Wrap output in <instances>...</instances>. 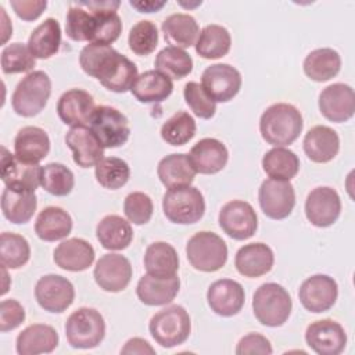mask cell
Returning a JSON list of instances; mask_svg holds the SVG:
<instances>
[{"instance_id":"obj_8","label":"cell","mask_w":355,"mask_h":355,"mask_svg":"<svg viewBox=\"0 0 355 355\" xmlns=\"http://www.w3.org/2000/svg\"><path fill=\"white\" fill-rule=\"evenodd\" d=\"M186 255L194 269L200 272H216L227 261V245L216 233L202 230L189 239Z\"/></svg>"},{"instance_id":"obj_49","label":"cell","mask_w":355,"mask_h":355,"mask_svg":"<svg viewBox=\"0 0 355 355\" xmlns=\"http://www.w3.org/2000/svg\"><path fill=\"white\" fill-rule=\"evenodd\" d=\"M183 97L196 116L209 119L215 115L216 103L205 93L200 83L187 82L183 87Z\"/></svg>"},{"instance_id":"obj_42","label":"cell","mask_w":355,"mask_h":355,"mask_svg":"<svg viewBox=\"0 0 355 355\" xmlns=\"http://www.w3.org/2000/svg\"><path fill=\"white\" fill-rule=\"evenodd\" d=\"M154 67L169 79H182L193 71V58L186 50L168 46L155 55Z\"/></svg>"},{"instance_id":"obj_45","label":"cell","mask_w":355,"mask_h":355,"mask_svg":"<svg viewBox=\"0 0 355 355\" xmlns=\"http://www.w3.org/2000/svg\"><path fill=\"white\" fill-rule=\"evenodd\" d=\"M96 180L105 189L116 190L125 186L130 178V168L126 161L118 157H104L94 166Z\"/></svg>"},{"instance_id":"obj_38","label":"cell","mask_w":355,"mask_h":355,"mask_svg":"<svg viewBox=\"0 0 355 355\" xmlns=\"http://www.w3.org/2000/svg\"><path fill=\"white\" fill-rule=\"evenodd\" d=\"M61 44V28L57 19L46 18L40 25H37L29 39L28 47L35 58L46 60L54 55L60 50Z\"/></svg>"},{"instance_id":"obj_54","label":"cell","mask_w":355,"mask_h":355,"mask_svg":"<svg viewBox=\"0 0 355 355\" xmlns=\"http://www.w3.org/2000/svg\"><path fill=\"white\" fill-rule=\"evenodd\" d=\"M121 354H123V355H135V354H137V355H146V354H155V349L150 345V343L148 341H146L144 338H140V337H133V338H130V340H128L126 343H125V345L122 347V349H121Z\"/></svg>"},{"instance_id":"obj_55","label":"cell","mask_w":355,"mask_h":355,"mask_svg":"<svg viewBox=\"0 0 355 355\" xmlns=\"http://www.w3.org/2000/svg\"><path fill=\"white\" fill-rule=\"evenodd\" d=\"M129 4L136 8L139 12H154V11H158L161 10L166 1L162 0V1H154V0H150V1H129Z\"/></svg>"},{"instance_id":"obj_31","label":"cell","mask_w":355,"mask_h":355,"mask_svg":"<svg viewBox=\"0 0 355 355\" xmlns=\"http://www.w3.org/2000/svg\"><path fill=\"white\" fill-rule=\"evenodd\" d=\"M173 90L172 79L157 69L146 71L135 79L130 92L140 103H161L166 100Z\"/></svg>"},{"instance_id":"obj_12","label":"cell","mask_w":355,"mask_h":355,"mask_svg":"<svg viewBox=\"0 0 355 355\" xmlns=\"http://www.w3.org/2000/svg\"><path fill=\"white\" fill-rule=\"evenodd\" d=\"M35 298L47 312L61 313L69 308L75 300L73 284L61 275H44L35 286Z\"/></svg>"},{"instance_id":"obj_25","label":"cell","mask_w":355,"mask_h":355,"mask_svg":"<svg viewBox=\"0 0 355 355\" xmlns=\"http://www.w3.org/2000/svg\"><path fill=\"white\" fill-rule=\"evenodd\" d=\"M180 288L178 275L172 277H157L148 273L143 275L136 286L137 298L148 306L166 305L175 300Z\"/></svg>"},{"instance_id":"obj_1","label":"cell","mask_w":355,"mask_h":355,"mask_svg":"<svg viewBox=\"0 0 355 355\" xmlns=\"http://www.w3.org/2000/svg\"><path fill=\"white\" fill-rule=\"evenodd\" d=\"M121 6L114 0L75 1L65 18V33L75 42L110 44L122 32V21L116 10Z\"/></svg>"},{"instance_id":"obj_48","label":"cell","mask_w":355,"mask_h":355,"mask_svg":"<svg viewBox=\"0 0 355 355\" xmlns=\"http://www.w3.org/2000/svg\"><path fill=\"white\" fill-rule=\"evenodd\" d=\"M129 49L137 55H148L158 46V29L153 21L143 19L136 22L128 36Z\"/></svg>"},{"instance_id":"obj_51","label":"cell","mask_w":355,"mask_h":355,"mask_svg":"<svg viewBox=\"0 0 355 355\" xmlns=\"http://www.w3.org/2000/svg\"><path fill=\"white\" fill-rule=\"evenodd\" d=\"M25 320V309L17 300H3L0 302V331L6 333L17 329Z\"/></svg>"},{"instance_id":"obj_46","label":"cell","mask_w":355,"mask_h":355,"mask_svg":"<svg viewBox=\"0 0 355 355\" xmlns=\"http://www.w3.org/2000/svg\"><path fill=\"white\" fill-rule=\"evenodd\" d=\"M40 186L53 196H67L75 186V176L69 168L60 162H50L42 168Z\"/></svg>"},{"instance_id":"obj_11","label":"cell","mask_w":355,"mask_h":355,"mask_svg":"<svg viewBox=\"0 0 355 355\" xmlns=\"http://www.w3.org/2000/svg\"><path fill=\"white\" fill-rule=\"evenodd\" d=\"M220 229L234 240H247L252 237L258 227V216L252 205L243 200L226 202L218 216Z\"/></svg>"},{"instance_id":"obj_44","label":"cell","mask_w":355,"mask_h":355,"mask_svg":"<svg viewBox=\"0 0 355 355\" xmlns=\"http://www.w3.org/2000/svg\"><path fill=\"white\" fill-rule=\"evenodd\" d=\"M196 121L186 111H178L161 126V137L171 146H183L196 135Z\"/></svg>"},{"instance_id":"obj_29","label":"cell","mask_w":355,"mask_h":355,"mask_svg":"<svg viewBox=\"0 0 355 355\" xmlns=\"http://www.w3.org/2000/svg\"><path fill=\"white\" fill-rule=\"evenodd\" d=\"M50 151L49 135L39 126L21 128L14 139V154L24 162L39 164Z\"/></svg>"},{"instance_id":"obj_32","label":"cell","mask_w":355,"mask_h":355,"mask_svg":"<svg viewBox=\"0 0 355 355\" xmlns=\"http://www.w3.org/2000/svg\"><path fill=\"white\" fill-rule=\"evenodd\" d=\"M157 173L161 183L169 190V189L190 186L197 172L191 166V162L187 154L173 153L164 157L158 162Z\"/></svg>"},{"instance_id":"obj_27","label":"cell","mask_w":355,"mask_h":355,"mask_svg":"<svg viewBox=\"0 0 355 355\" xmlns=\"http://www.w3.org/2000/svg\"><path fill=\"white\" fill-rule=\"evenodd\" d=\"M275 262L273 251L265 243H250L239 248L234 266L244 277H259L266 275Z\"/></svg>"},{"instance_id":"obj_2","label":"cell","mask_w":355,"mask_h":355,"mask_svg":"<svg viewBox=\"0 0 355 355\" xmlns=\"http://www.w3.org/2000/svg\"><path fill=\"white\" fill-rule=\"evenodd\" d=\"M85 73L96 78L105 89L115 93L130 90L137 78V67L110 44L89 43L79 53Z\"/></svg>"},{"instance_id":"obj_37","label":"cell","mask_w":355,"mask_h":355,"mask_svg":"<svg viewBox=\"0 0 355 355\" xmlns=\"http://www.w3.org/2000/svg\"><path fill=\"white\" fill-rule=\"evenodd\" d=\"M96 237L105 250H125L133 239L130 223L119 215H107L96 226Z\"/></svg>"},{"instance_id":"obj_50","label":"cell","mask_w":355,"mask_h":355,"mask_svg":"<svg viewBox=\"0 0 355 355\" xmlns=\"http://www.w3.org/2000/svg\"><path fill=\"white\" fill-rule=\"evenodd\" d=\"M154 205L150 196L143 191H133L125 197L123 212L129 222L135 225H144L153 216Z\"/></svg>"},{"instance_id":"obj_10","label":"cell","mask_w":355,"mask_h":355,"mask_svg":"<svg viewBox=\"0 0 355 355\" xmlns=\"http://www.w3.org/2000/svg\"><path fill=\"white\" fill-rule=\"evenodd\" d=\"M89 125L104 148L121 147L130 136L128 118L111 105L96 107Z\"/></svg>"},{"instance_id":"obj_24","label":"cell","mask_w":355,"mask_h":355,"mask_svg":"<svg viewBox=\"0 0 355 355\" xmlns=\"http://www.w3.org/2000/svg\"><path fill=\"white\" fill-rule=\"evenodd\" d=\"M65 143L72 150L73 162L80 168L96 166L104 158V147L90 128L75 126L65 135Z\"/></svg>"},{"instance_id":"obj_30","label":"cell","mask_w":355,"mask_h":355,"mask_svg":"<svg viewBox=\"0 0 355 355\" xmlns=\"http://www.w3.org/2000/svg\"><path fill=\"white\" fill-rule=\"evenodd\" d=\"M58 340V333L53 326L35 323L18 334L15 348L19 355L50 354L57 348Z\"/></svg>"},{"instance_id":"obj_28","label":"cell","mask_w":355,"mask_h":355,"mask_svg":"<svg viewBox=\"0 0 355 355\" xmlns=\"http://www.w3.org/2000/svg\"><path fill=\"white\" fill-rule=\"evenodd\" d=\"M302 147L311 161L324 164L338 154L340 137L334 129L324 125H316L306 132Z\"/></svg>"},{"instance_id":"obj_13","label":"cell","mask_w":355,"mask_h":355,"mask_svg":"<svg viewBox=\"0 0 355 355\" xmlns=\"http://www.w3.org/2000/svg\"><path fill=\"white\" fill-rule=\"evenodd\" d=\"M262 212L275 220L287 218L295 205V191L288 180L266 179L258 190Z\"/></svg>"},{"instance_id":"obj_17","label":"cell","mask_w":355,"mask_h":355,"mask_svg":"<svg viewBox=\"0 0 355 355\" xmlns=\"http://www.w3.org/2000/svg\"><path fill=\"white\" fill-rule=\"evenodd\" d=\"M341 214L338 193L329 186L312 189L305 200L306 219L316 227L331 226Z\"/></svg>"},{"instance_id":"obj_52","label":"cell","mask_w":355,"mask_h":355,"mask_svg":"<svg viewBox=\"0 0 355 355\" xmlns=\"http://www.w3.org/2000/svg\"><path fill=\"white\" fill-rule=\"evenodd\" d=\"M272 352H273V348L270 341L259 333H248L247 336L240 338L236 347L237 355H254V354L269 355Z\"/></svg>"},{"instance_id":"obj_22","label":"cell","mask_w":355,"mask_h":355,"mask_svg":"<svg viewBox=\"0 0 355 355\" xmlns=\"http://www.w3.org/2000/svg\"><path fill=\"white\" fill-rule=\"evenodd\" d=\"M94 108L93 96L83 89H69L62 93L57 101V114L60 119L71 128L86 126L90 123Z\"/></svg>"},{"instance_id":"obj_6","label":"cell","mask_w":355,"mask_h":355,"mask_svg":"<svg viewBox=\"0 0 355 355\" xmlns=\"http://www.w3.org/2000/svg\"><path fill=\"white\" fill-rule=\"evenodd\" d=\"M51 94V80L44 71H32L14 89L11 104L14 111L25 118L37 115Z\"/></svg>"},{"instance_id":"obj_15","label":"cell","mask_w":355,"mask_h":355,"mask_svg":"<svg viewBox=\"0 0 355 355\" xmlns=\"http://www.w3.org/2000/svg\"><path fill=\"white\" fill-rule=\"evenodd\" d=\"M338 297L337 282L329 275H313L306 277L298 290V298L302 306L313 313L329 311Z\"/></svg>"},{"instance_id":"obj_47","label":"cell","mask_w":355,"mask_h":355,"mask_svg":"<svg viewBox=\"0 0 355 355\" xmlns=\"http://www.w3.org/2000/svg\"><path fill=\"white\" fill-rule=\"evenodd\" d=\"M36 60L25 43L7 44L1 51V71L4 73H22L33 69Z\"/></svg>"},{"instance_id":"obj_35","label":"cell","mask_w":355,"mask_h":355,"mask_svg":"<svg viewBox=\"0 0 355 355\" xmlns=\"http://www.w3.org/2000/svg\"><path fill=\"white\" fill-rule=\"evenodd\" d=\"M72 230L71 215L60 207L43 208L35 222V233L44 241H57L65 239Z\"/></svg>"},{"instance_id":"obj_19","label":"cell","mask_w":355,"mask_h":355,"mask_svg":"<svg viewBox=\"0 0 355 355\" xmlns=\"http://www.w3.org/2000/svg\"><path fill=\"white\" fill-rule=\"evenodd\" d=\"M319 110L331 122H345L355 112V93L347 83H333L319 94Z\"/></svg>"},{"instance_id":"obj_7","label":"cell","mask_w":355,"mask_h":355,"mask_svg":"<svg viewBox=\"0 0 355 355\" xmlns=\"http://www.w3.org/2000/svg\"><path fill=\"white\" fill-rule=\"evenodd\" d=\"M65 336L72 348L90 349L97 347L105 336L103 315L89 306L73 311L65 322Z\"/></svg>"},{"instance_id":"obj_36","label":"cell","mask_w":355,"mask_h":355,"mask_svg":"<svg viewBox=\"0 0 355 355\" xmlns=\"http://www.w3.org/2000/svg\"><path fill=\"white\" fill-rule=\"evenodd\" d=\"M143 262L147 273L157 277H172L179 270L178 252L166 241L151 243L146 248Z\"/></svg>"},{"instance_id":"obj_41","label":"cell","mask_w":355,"mask_h":355,"mask_svg":"<svg viewBox=\"0 0 355 355\" xmlns=\"http://www.w3.org/2000/svg\"><path fill=\"white\" fill-rule=\"evenodd\" d=\"M262 168L270 179L290 182L300 171V159L297 154L288 148L273 147L265 153Z\"/></svg>"},{"instance_id":"obj_20","label":"cell","mask_w":355,"mask_h":355,"mask_svg":"<svg viewBox=\"0 0 355 355\" xmlns=\"http://www.w3.org/2000/svg\"><path fill=\"white\" fill-rule=\"evenodd\" d=\"M42 168L39 164L21 161L15 154L3 147L1 155V180L6 187L35 191L40 184Z\"/></svg>"},{"instance_id":"obj_33","label":"cell","mask_w":355,"mask_h":355,"mask_svg":"<svg viewBox=\"0 0 355 355\" xmlns=\"http://www.w3.org/2000/svg\"><path fill=\"white\" fill-rule=\"evenodd\" d=\"M161 29L165 42L183 50L196 44L200 35V28L196 18L184 12H175L168 15L162 22Z\"/></svg>"},{"instance_id":"obj_4","label":"cell","mask_w":355,"mask_h":355,"mask_svg":"<svg viewBox=\"0 0 355 355\" xmlns=\"http://www.w3.org/2000/svg\"><path fill=\"white\" fill-rule=\"evenodd\" d=\"M293 308L288 291L277 283L261 284L252 295V311L258 322L268 327H279L287 322Z\"/></svg>"},{"instance_id":"obj_5","label":"cell","mask_w":355,"mask_h":355,"mask_svg":"<svg viewBox=\"0 0 355 355\" xmlns=\"http://www.w3.org/2000/svg\"><path fill=\"white\" fill-rule=\"evenodd\" d=\"M148 330L157 344L164 348H173L189 338L191 320L182 305H169L150 319Z\"/></svg>"},{"instance_id":"obj_14","label":"cell","mask_w":355,"mask_h":355,"mask_svg":"<svg viewBox=\"0 0 355 355\" xmlns=\"http://www.w3.org/2000/svg\"><path fill=\"white\" fill-rule=\"evenodd\" d=\"M241 73L230 64H212L201 75V86L215 103L230 101L241 87Z\"/></svg>"},{"instance_id":"obj_39","label":"cell","mask_w":355,"mask_h":355,"mask_svg":"<svg viewBox=\"0 0 355 355\" xmlns=\"http://www.w3.org/2000/svg\"><path fill=\"white\" fill-rule=\"evenodd\" d=\"M305 75L315 82H326L334 78L341 68L340 54L330 49L322 47L312 50L304 60Z\"/></svg>"},{"instance_id":"obj_21","label":"cell","mask_w":355,"mask_h":355,"mask_svg":"<svg viewBox=\"0 0 355 355\" xmlns=\"http://www.w3.org/2000/svg\"><path fill=\"white\" fill-rule=\"evenodd\" d=\"M207 301L216 315L230 318L237 315L245 301V293L243 286L233 279H220L208 287Z\"/></svg>"},{"instance_id":"obj_43","label":"cell","mask_w":355,"mask_h":355,"mask_svg":"<svg viewBox=\"0 0 355 355\" xmlns=\"http://www.w3.org/2000/svg\"><path fill=\"white\" fill-rule=\"evenodd\" d=\"M31 258V247L28 240L17 233L3 232L0 236V262L8 269L24 266Z\"/></svg>"},{"instance_id":"obj_3","label":"cell","mask_w":355,"mask_h":355,"mask_svg":"<svg viewBox=\"0 0 355 355\" xmlns=\"http://www.w3.org/2000/svg\"><path fill=\"white\" fill-rule=\"evenodd\" d=\"M302 115L297 107L287 103H276L268 107L259 119L262 139L275 147H283L295 141L302 132Z\"/></svg>"},{"instance_id":"obj_40","label":"cell","mask_w":355,"mask_h":355,"mask_svg":"<svg viewBox=\"0 0 355 355\" xmlns=\"http://www.w3.org/2000/svg\"><path fill=\"white\" fill-rule=\"evenodd\" d=\"M232 46L229 31L218 24L202 28L196 42V53L205 60H216L226 55Z\"/></svg>"},{"instance_id":"obj_23","label":"cell","mask_w":355,"mask_h":355,"mask_svg":"<svg viewBox=\"0 0 355 355\" xmlns=\"http://www.w3.org/2000/svg\"><path fill=\"white\" fill-rule=\"evenodd\" d=\"M187 155L194 171L202 175L218 173L226 166L229 159L226 146L214 137H204L198 140Z\"/></svg>"},{"instance_id":"obj_26","label":"cell","mask_w":355,"mask_h":355,"mask_svg":"<svg viewBox=\"0 0 355 355\" xmlns=\"http://www.w3.org/2000/svg\"><path fill=\"white\" fill-rule=\"evenodd\" d=\"M94 257L96 254L93 245L79 237L64 240L55 247L53 252L55 265L69 272L86 270L89 266H92Z\"/></svg>"},{"instance_id":"obj_53","label":"cell","mask_w":355,"mask_h":355,"mask_svg":"<svg viewBox=\"0 0 355 355\" xmlns=\"http://www.w3.org/2000/svg\"><path fill=\"white\" fill-rule=\"evenodd\" d=\"M10 4L15 14L24 21H35L47 7L46 0H11Z\"/></svg>"},{"instance_id":"obj_9","label":"cell","mask_w":355,"mask_h":355,"mask_svg":"<svg viewBox=\"0 0 355 355\" xmlns=\"http://www.w3.org/2000/svg\"><path fill=\"white\" fill-rule=\"evenodd\" d=\"M164 215L173 223L191 225L198 222L205 212L202 193L193 186L169 189L162 197Z\"/></svg>"},{"instance_id":"obj_16","label":"cell","mask_w":355,"mask_h":355,"mask_svg":"<svg viewBox=\"0 0 355 355\" xmlns=\"http://www.w3.org/2000/svg\"><path fill=\"white\" fill-rule=\"evenodd\" d=\"M305 341L319 355H338L347 345V333L338 322L322 319L306 327Z\"/></svg>"},{"instance_id":"obj_34","label":"cell","mask_w":355,"mask_h":355,"mask_svg":"<svg viewBox=\"0 0 355 355\" xmlns=\"http://www.w3.org/2000/svg\"><path fill=\"white\" fill-rule=\"evenodd\" d=\"M37 207L35 191L4 187L1 193V211L7 220L22 225L31 220Z\"/></svg>"},{"instance_id":"obj_18","label":"cell","mask_w":355,"mask_h":355,"mask_svg":"<svg viewBox=\"0 0 355 355\" xmlns=\"http://www.w3.org/2000/svg\"><path fill=\"white\" fill-rule=\"evenodd\" d=\"M93 276L97 286L104 291L119 293L132 280L130 261L121 254H104L96 262Z\"/></svg>"}]
</instances>
